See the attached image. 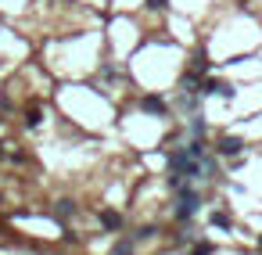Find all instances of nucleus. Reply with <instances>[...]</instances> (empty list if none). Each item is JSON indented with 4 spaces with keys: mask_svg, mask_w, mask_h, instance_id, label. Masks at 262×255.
Masks as SVG:
<instances>
[{
    "mask_svg": "<svg viewBox=\"0 0 262 255\" xmlns=\"http://www.w3.org/2000/svg\"><path fill=\"white\" fill-rule=\"evenodd\" d=\"M180 190V208H176V220H191V216L197 212V194H194V190L191 187H176Z\"/></svg>",
    "mask_w": 262,
    "mask_h": 255,
    "instance_id": "obj_1",
    "label": "nucleus"
},
{
    "mask_svg": "<svg viewBox=\"0 0 262 255\" xmlns=\"http://www.w3.org/2000/svg\"><path fill=\"white\" fill-rule=\"evenodd\" d=\"M241 148H245V144H241L237 136H223L219 140V154H241Z\"/></svg>",
    "mask_w": 262,
    "mask_h": 255,
    "instance_id": "obj_2",
    "label": "nucleus"
},
{
    "mask_svg": "<svg viewBox=\"0 0 262 255\" xmlns=\"http://www.w3.org/2000/svg\"><path fill=\"white\" fill-rule=\"evenodd\" d=\"M40 119H43L40 104H29V108H25V122H29V126H40Z\"/></svg>",
    "mask_w": 262,
    "mask_h": 255,
    "instance_id": "obj_3",
    "label": "nucleus"
},
{
    "mask_svg": "<svg viewBox=\"0 0 262 255\" xmlns=\"http://www.w3.org/2000/svg\"><path fill=\"white\" fill-rule=\"evenodd\" d=\"M101 223L108 226V230H119V226H122V216H119V212H104Z\"/></svg>",
    "mask_w": 262,
    "mask_h": 255,
    "instance_id": "obj_4",
    "label": "nucleus"
},
{
    "mask_svg": "<svg viewBox=\"0 0 262 255\" xmlns=\"http://www.w3.org/2000/svg\"><path fill=\"white\" fill-rule=\"evenodd\" d=\"M144 112H165V101L162 97H144Z\"/></svg>",
    "mask_w": 262,
    "mask_h": 255,
    "instance_id": "obj_5",
    "label": "nucleus"
},
{
    "mask_svg": "<svg viewBox=\"0 0 262 255\" xmlns=\"http://www.w3.org/2000/svg\"><path fill=\"white\" fill-rule=\"evenodd\" d=\"M212 223L215 226H230V216L227 212H212Z\"/></svg>",
    "mask_w": 262,
    "mask_h": 255,
    "instance_id": "obj_6",
    "label": "nucleus"
},
{
    "mask_svg": "<svg viewBox=\"0 0 262 255\" xmlns=\"http://www.w3.org/2000/svg\"><path fill=\"white\" fill-rule=\"evenodd\" d=\"M194 255H212V244L209 241H197L194 244Z\"/></svg>",
    "mask_w": 262,
    "mask_h": 255,
    "instance_id": "obj_7",
    "label": "nucleus"
},
{
    "mask_svg": "<svg viewBox=\"0 0 262 255\" xmlns=\"http://www.w3.org/2000/svg\"><path fill=\"white\" fill-rule=\"evenodd\" d=\"M147 7H155V11H158V7H165V0H147Z\"/></svg>",
    "mask_w": 262,
    "mask_h": 255,
    "instance_id": "obj_8",
    "label": "nucleus"
}]
</instances>
